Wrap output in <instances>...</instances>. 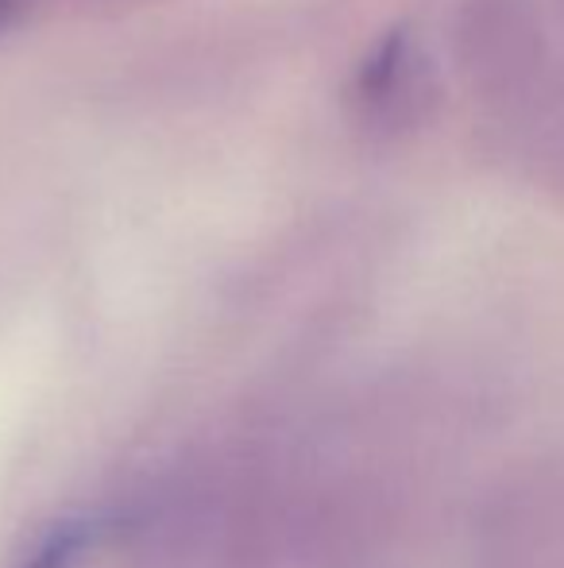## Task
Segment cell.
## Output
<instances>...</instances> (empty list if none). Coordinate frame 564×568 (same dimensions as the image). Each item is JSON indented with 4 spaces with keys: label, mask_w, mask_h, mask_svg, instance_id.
<instances>
[{
    "label": "cell",
    "mask_w": 564,
    "mask_h": 568,
    "mask_svg": "<svg viewBox=\"0 0 564 568\" xmlns=\"http://www.w3.org/2000/svg\"><path fill=\"white\" fill-rule=\"evenodd\" d=\"M348 98H352L356 128H363L371 140H399L422 124L429 85L407 23L376 39V47L363 54L356 70Z\"/></svg>",
    "instance_id": "1"
},
{
    "label": "cell",
    "mask_w": 564,
    "mask_h": 568,
    "mask_svg": "<svg viewBox=\"0 0 564 568\" xmlns=\"http://www.w3.org/2000/svg\"><path fill=\"white\" fill-rule=\"evenodd\" d=\"M20 8H23V0H0V28H8V23L20 16Z\"/></svg>",
    "instance_id": "2"
}]
</instances>
